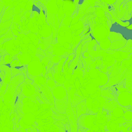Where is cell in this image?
I'll return each mask as SVG.
<instances>
[{"mask_svg":"<svg viewBox=\"0 0 132 132\" xmlns=\"http://www.w3.org/2000/svg\"><path fill=\"white\" fill-rule=\"evenodd\" d=\"M11 70L12 71V77H14L19 74H23L22 71L18 68H14V67H11Z\"/></svg>","mask_w":132,"mask_h":132,"instance_id":"cell-18","label":"cell"},{"mask_svg":"<svg viewBox=\"0 0 132 132\" xmlns=\"http://www.w3.org/2000/svg\"><path fill=\"white\" fill-rule=\"evenodd\" d=\"M47 80L44 77H43L41 74L35 77L34 80V83L36 84L38 87H39L46 84Z\"/></svg>","mask_w":132,"mask_h":132,"instance_id":"cell-14","label":"cell"},{"mask_svg":"<svg viewBox=\"0 0 132 132\" xmlns=\"http://www.w3.org/2000/svg\"><path fill=\"white\" fill-rule=\"evenodd\" d=\"M117 100L122 106H128L132 102V95L128 92H123L118 96Z\"/></svg>","mask_w":132,"mask_h":132,"instance_id":"cell-6","label":"cell"},{"mask_svg":"<svg viewBox=\"0 0 132 132\" xmlns=\"http://www.w3.org/2000/svg\"><path fill=\"white\" fill-rule=\"evenodd\" d=\"M124 118L128 121H130L132 119V112L131 111H126L124 114Z\"/></svg>","mask_w":132,"mask_h":132,"instance_id":"cell-20","label":"cell"},{"mask_svg":"<svg viewBox=\"0 0 132 132\" xmlns=\"http://www.w3.org/2000/svg\"><path fill=\"white\" fill-rule=\"evenodd\" d=\"M42 39H43L42 40H43L44 48H45L44 51H45L48 49V48L50 46V45L52 43V41L53 40V34L51 33L50 36H49L47 38H43Z\"/></svg>","mask_w":132,"mask_h":132,"instance_id":"cell-13","label":"cell"},{"mask_svg":"<svg viewBox=\"0 0 132 132\" xmlns=\"http://www.w3.org/2000/svg\"><path fill=\"white\" fill-rule=\"evenodd\" d=\"M25 80V77L24 74H19L12 78L11 82L7 86L5 93H9L13 97L16 93L18 87L24 83Z\"/></svg>","mask_w":132,"mask_h":132,"instance_id":"cell-1","label":"cell"},{"mask_svg":"<svg viewBox=\"0 0 132 132\" xmlns=\"http://www.w3.org/2000/svg\"><path fill=\"white\" fill-rule=\"evenodd\" d=\"M12 19H11L4 22L0 23V33L11 28V25L12 24Z\"/></svg>","mask_w":132,"mask_h":132,"instance_id":"cell-15","label":"cell"},{"mask_svg":"<svg viewBox=\"0 0 132 132\" xmlns=\"http://www.w3.org/2000/svg\"><path fill=\"white\" fill-rule=\"evenodd\" d=\"M46 51L47 52H48V53L52 54V53L53 52V47L50 46L48 48V49H47V50H46Z\"/></svg>","mask_w":132,"mask_h":132,"instance_id":"cell-29","label":"cell"},{"mask_svg":"<svg viewBox=\"0 0 132 132\" xmlns=\"http://www.w3.org/2000/svg\"><path fill=\"white\" fill-rule=\"evenodd\" d=\"M44 97L46 102L51 105H54V97L51 89L47 84L38 87Z\"/></svg>","mask_w":132,"mask_h":132,"instance_id":"cell-5","label":"cell"},{"mask_svg":"<svg viewBox=\"0 0 132 132\" xmlns=\"http://www.w3.org/2000/svg\"><path fill=\"white\" fill-rule=\"evenodd\" d=\"M4 7H5V5L3 3L2 1H0V14L4 10Z\"/></svg>","mask_w":132,"mask_h":132,"instance_id":"cell-27","label":"cell"},{"mask_svg":"<svg viewBox=\"0 0 132 132\" xmlns=\"http://www.w3.org/2000/svg\"><path fill=\"white\" fill-rule=\"evenodd\" d=\"M25 96H24V94L21 92L19 95L18 96V97H17V100L19 101L20 102H23V100Z\"/></svg>","mask_w":132,"mask_h":132,"instance_id":"cell-24","label":"cell"},{"mask_svg":"<svg viewBox=\"0 0 132 132\" xmlns=\"http://www.w3.org/2000/svg\"><path fill=\"white\" fill-rule=\"evenodd\" d=\"M127 44V41L125 39H123L120 41L113 42L111 44L110 48L111 50H118L123 48Z\"/></svg>","mask_w":132,"mask_h":132,"instance_id":"cell-10","label":"cell"},{"mask_svg":"<svg viewBox=\"0 0 132 132\" xmlns=\"http://www.w3.org/2000/svg\"><path fill=\"white\" fill-rule=\"evenodd\" d=\"M57 43V38H55L53 40V41H52V44H55Z\"/></svg>","mask_w":132,"mask_h":132,"instance_id":"cell-33","label":"cell"},{"mask_svg":"<svg viewBox=\"0 0 132 132\" xmlns=\"http://www.w3.org/2000/svg\"><path fill=\"white\" fill-rule=\"evenodd\" d=\"M54 14L50 13L49 12H46V20L48 23L51 24L52 26H54L55 24V19H54Z\"/></svg>","mask_w":132,"mask_h":132,"instance_id":"cell-17","label":"cell"},{"mask_svg":"<svg viewBox=\"0 0 132 132\" xmlns=\"http://www.w3.org/2000/svg\"><path fill=\"white\" fill-rule=\"evenodd\" d=\"M77 110V116L79 118L81 115L85 114L87 111V108L85 104V101H83L80 103L76 106Z\"/></svg>","mask_w":132,"mask_h":132,"instance_id":"cell-9","label":"cell"},{"mask_svg":"<svg viewBox=\"0 0 132 132\" xmlns=\"http://www.w3.org/2000/svg\"><path fill=\"white\" fill-rule=\"evenodd\" d=\"M68 102L69 98L68 95L61 100L54 98V108L59 114H65L68 105Z\"/></svg>","mask_w":132,"mask_h":132,"instance_id":"cell-4","label":"cell"},{"mask_svg":"<svg viewBox=\"0 0 132 132\" xmlns=\"http://www.w3.org/2000/svg\"><path fill=\"white\" fill-rule=\"evenodd\" d=\"M1 57H0V61H1Z\"/></svg>","mask_w":132,"mask_h":132,"instance_id":"cell-34","label":"cell"},{"mask_svg":"<svg viewBox=\"0 0 132 132\" xmlns=\"http://www.w3.org/2000/svg\"><path fill=\"white\" fill-rule=\"evenodd\" d=\"M36 54L42 55L44 57L46 56V54H45V51H44L43 50H42V49H41V48H38L37 49Z\"/></svg>","mask_w":132,"mask_h":132,"instance_id":"cell-23","label":"cell"},{"mask_svg":"<svg viewBox=\"0 0 132 132\" xmlns=\"http://www.w3.org/2000/svg\"><path fill=\"white\" fill-rule=\"evenodd\" d=\"M0 71H3L5 73V76L3 83L8 85L11 82L12 79V71L11 67L8 65H3L0 66Z\"/></svg>","mask_w":132,"mask_h":132,"instance_id":"cell-8","label":"cell"},{"mask_svg":"<svg viewBox=\"0 0 132 132\" xmlns=\"http://www.w3.org/2000/svg\"><path fill=\"white\" fill-rule=\"evenodd\" d=\"M109 39L110 42L113 43V42L123 40V37L120 33H118L114 32H111L109 36Z\"/></svg>","mask_w":132,"mask_h":132,"instance_id":"cell-12","label":"cell"},{"mask_svg":"<svg viewBox=\"0 0 132 132\" xmlns=\"http://www.w3.org/2000/svg\"><path fill=\"white\" fill-rule=\"evenodd\" d=\"M27 72L33 76L37 77L42 74L44 65L40 61L33 60L27 66Z\"/></svg>","mask_w":132,"mask_h":132,"instance_id":"cell-3","label":"cell"},{"mask_svg":"<svg viewBox=\"0 0 132 132\" xmlns=\"http://www.w3.org/2000/svg\"><path fill=\"white\" fill-rule=\"evenodd\" d=\"M62 59V57L54 55L52 59V61L55 64H57L59 63L60 60H61Z\"/></svg>","mask_w":132,"mask_h":132,"instance_id":"cell-22","label":"cell"},{"mask_svg":"<svg viewBox=\"0 0 132 132\" xmlns=\"http://www.w3.org/2000/svg\"><path fill=\"white\" fill-rule=\"evenodd\" d=\"M51 91L54 98L58 100L62 99L68 95L65 88L62 86H57Z\"/></svg>","mask_w":132,"mask_h":132,"instance_id":"cell-7","label":"cell"},{"mask_svg":"<svg viewBox=\"0 0 132 132\" xmlns=\"http://www.w3.org/2000/svg\"><path fill=\"white\" fill-rule=\"evenodd\" d=\"M68 56H69V54H68V53H65V54L63 55V58L66 59L68 58Z\"/></svg>","mask_w":132,"mask_h":132,"instance_id":"cell-30","label":"cell"},{"mask_svg":"<svg viewBox=\"0 0 132 132\" xmlns=\"http://www.w3.org/2000/svg\"><path fill=\"white\" fill-rule=\"evenodd\" d=\"M53 118H54V119L56 120H65L67 118V117L66 116L60 115H57V114H55L54 113L53 114Z\"/></svg>","mask_w":132,"mask_h":132,"instance_id":"cell-21","label":"cell"},{"mask_svg":"<svg viewBox=\"0 0 132 132\" xmlns=\"http://www.w3.org/2000/svg\"><path fill=\"white\" fill-rule=\"evenodd\" d=\"M88 43H85L84 44V46L82 47V53H85V52H86V51H87V47H88Z\"/></svg>","mask_w":132,"mask_h":132,"instance_id":"cell-26","label":"cell"},{"mask_svg":"<svg viewBox=\"0 0 132 132\" xmlns=\"http://www.w3.org/2000/svg\"><path fill=\"white\" fill-rule=\"evenodd\" d=\"M85 98L84 97L79 96L78 95H75L74 98L72 102V108H76V106L80 103L84 101Z\"/></svg>","mask_w":132,"mask_h":132,"instance_id":"cell-16","label":"cell"},{"mask_svg":"<svg viewBox=\"0 0 132 132\" xmlns=\"http://www.w3.org/2000/svg\"><path fill=\"white\" fill-rule=\"evenodd\" d=\"M47 85H48L49 88L52 90L55 87H56V83L55 82V80H47Z\"/></svg>","mask_w":132,"mask_h":132,"instance_id":"cell-19","label":"cell"},{"mask_svg":"<svg viewBox=\"0 0 132 132\" xmlns=\"http://www.w3.org/2000/svg\"><path fill=\"white\" fill-rule=\"evenodd\" d=\"M93 116L92 115L86 114L81 115L78 118L77 121L78 129L83 132H85L87 129H90L94 121Z\"/></svg>","mask_w":132,"mask_h":132,"instance_id":"cell-2","label":"cell"},{"mask_svg":"<svg viewBox=\"0 0 132 132\" xmlns=\"http://www.w3.org/2000/svg\"><path fill=\"white\" fill-rule=\"evenodd\" d=\"M54 64H55L52 61H51L49 63H48L47 66H46V69L47 71H48V70H49L50 69H51L52 68L53 66H54Z\"/></svg>","mask_w":132,"mask_h":132,"instance_id":"cell-25","label":"cell"},{"mask_svg":"<svg viewBox=\"0 0 132 132\" xmlns=\"http://www.w3.org/2000/svg\"><path fill=\"white\" fill-rule=\"evenodd\" d=\"M112 22H111V21L109 20L108 21V26L109 27V28H111V26H112Z\"/></svg>","mask_w":132,"mask_h":132,"instance_id":"cell-32","label":"cell"},{"mask_svg":"<svg viewBox=\"0 0 132 132\" xmlns=\"http://www.w3.org/2000/svg\"><path fill=\"white\" fill-rule=\"evenodd\" d=\"M22 92V89L20 86H18L16 90V94L18 96Z\"/></svg>","mask_w":132,"mask_h":132,"instance_id":"cell-28","label":"cell"},{"mask_svg":"<svg viewBox=\"0 0 132 132\" xmlns=\"http://www.w3.org/2000/svg\"><path fill=\"white\" fill-rule=\"evenodd\" d=\"M0 46H1V45H0ZM0 50H1V49H0Z\"/></svg>","mask_w":132,"mask_h":132,"instance_id":"cell-35","label":"cell"},{"mask_svg":"<svg viewBox=\"0 0 132 132\" xmlns=\"http://www.w3.org/2000/svg\"><path fill=\"white\" fill-rule=\"evenodd\" d=\"M13 10H14V7H12L8 11H6L2 16L1 22H4L7 21H9L11 19H12Z\"/></svg>","mask_w":132,"mask_h":132,"instance_id":"cell-11","label":"cell"},{"mask_svg":"<svg viewBox=\"0 0 132 132\" xmlns=\"http://www.w3.org/2000/svg\"><path fill=\"white\" fill-rule=\"evenodd\" d=\"M105 14H106V16L108 18V20H110V19H111V16H110V15L109 13H107V12H105Z\"/></svg>","mask_w":132,"mask_h":132,"instance_id":"cell-31","label":"cell"}]
</instances>
